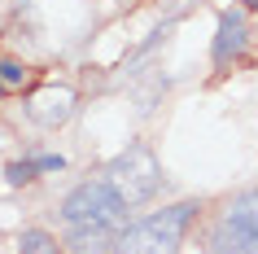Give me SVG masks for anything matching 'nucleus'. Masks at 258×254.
Masks as SVG:
<instances>
[{"mask_svg": "<svg viewBox=\"0 0 258 254\" xmlns=\"http://www.w3.org/2000/svg\"><path fill=\"white\" fill-rule=\"evenodd\" d=\"M210 245H215V254H258L254 232H245V228H236V224H223V219H219L215 232H210Z\"/></svg>", "mask_w": 258, "mask_h": 254, "instance_id": "39448f33", "label": "nucleus"}, {"mask_svg": "<svg viewBox=\"0 0 258 254\" xmlns=\"http://www.w3.org/2000/svg\"><path fill=\"white\" fill-rule=\"evenodd\" d=\"M223 224H236V228H245V232L258 237V188L254 193H241V197L232 201L228 211H223Z\"/></svg>", "mask_w": 258, "mask_h": 254, "instance_id": "6e6552de", "label": "nucleus"}, {"mask_svg": "<svg viewBox=\"0 0 258 254\" xmlns=\"http://www.w3.org/2000/svg\"><path fill=\"white\" fill-rule=\"evenodd\" d=\"M70 110H75V92H70V88H44V92L31 96V119L44 123V127L61 123Z\"/></svg>", "mask_w": 258, "mask_h": 254, "instance_id": "20e7f679", "label": "nucleus"}, {"mask_svg": "<svg viewBox=\"0 0 258 254\" xmlns=\"http://www.w3.org/2000/svg\"><path fill=\"white\" fill-rule=\"evenodd\" d=\"M27 83V66L18 62H0V88H22Z\"/></svg>", "mask_w": 258, "mask_h": 254, "instance_id": "9d476101", "label": "nucleus"}, {"mask_svg": "<svg viewBox=\"0 0 258 254\" xmlns=\"http://www.w3.org/2000/svg\"><path fill=\"white\" fill-rule=\"evenodd\" d=\"M5 180H9V184H27V180H35V162H9V167H5Z\"/></svg>", "mask_w": 258, "mask_h": 254, "instance_id": "9b49d317", "label": "nucleus"}, {"mask_svg": "<svg viewBox=\"0 0 258 254\" xmlns=\"http://www.w3.org/2000/svg\"><path fill=\"white\" fill-rule=\"evenodd\" d=\"M245 5H254V9H258V0H245Z\"/></svg>", "mask_w": 258, "mask_h": 254, "instance_id": "ddd939ff", "label": "nucleus"}, {"mask_svg": "<svg viewBox=\"0 0 258 254\" xmlns=\"http://www.w3.org/2000/svg\"><path fill=\"white\" fill-rule=\"evenodd\" d=\"M245 48V18L241 14H223L219 18V35H215V62H228Z\"/></svg>", "mask_w": 258, "mask_h": 254, "instance_id": "423d86ee", "label": "nucleus"}, {"mask_svg": "<svg viewBox=\"0 0 258 254\" xmlns=\"http://www.w3.org/2000/svg\"><path fill=\"white\" fill-rule=\"evenodd\" d=\"M61 167H66L61 154H44V158H35V171H61Z\"/></svg>", "mask_w": 258, "mask_h": 254, "instance_id": "f8f14e48", "label": "nucleus"}, {"mask_svg": "<svg viewBox=\"0 0 258 254\" xmlns=\"http://www.w3.org/2000/svg\"><path fill=\"white\" fill-rule=\"evenodd\" d=\"M105 184L118 193L127 206H140V201H149L162 184V167L153 158L145 145H127L118 158L105 167Z\"/></svg>", "mask_w": 258, "mask_h": 254, "instance_id": "7ed1b4c3", "label": "nucleus"}, {"mask_svg": "<svg viewBox=\"0 0 258 254\" xmlns=\"http://www.w3.org/2000/svg\"><path fill=\"white\" fill-rule=\"evenodd\" d=\"M61 219L70 228H118L127 219V201L105 184V180H88V184L70 188L61 201Z\"/></svg>", "mask_w": 258, "mask_h": 254, "instance_id": "f03ea898", "label": "nucleus"}, {"mask_svg": "<svg viewBox=\"0 0 258 254\" xmlns=\"http://www.w3.org/2000/svg\"><path fill=\"white\" fill-rule=\"evenodd\" d=\"M192 211H197L192 201H175L162 215L140 219L136 228H127L118 237V254H179V237H184Z\"/></svg>", "mask_w": 258, "mask_h": 254, "instance_id": "f257e3e1", "label": "nucleus"}, {"mask_svg": "<svg viewBox=\"0 0 258 254\" xmlns=\"http://www.w3.org/2000/svg\"><path fill=\"white\" fill-rule=\"evenodd\" d=\"M75 254H101L109 245H118L114 241V228H70V241H66Z\"/></svg>", "mask_w": 258, "mask_h": 254, "instance_id": "0eeeda50", "label": "nucleus"}, {"mask_svg": "<svg viewBox=\"0 0 258 254\" xmlns=\"http://www.w3.org/2000/svg\"><path fill=\"white\" fill-rule=\"evenodd\" d=\"M18 254H61V245H57V237H48L40 228H27L18 237Z\"/></svg>", "mask_w": 258, "mask_h": 254, "instance_id": "1a4fd4ad", "label": "nucleus"}]
</instances>
